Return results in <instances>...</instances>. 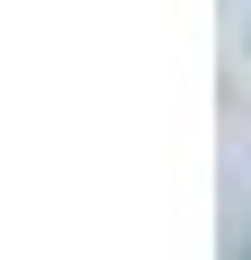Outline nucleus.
Wrapping results in <instances>:
<instances>
[{
    "mask_svg": "<svg viewBox=\"0 0 251 260\" xmlns=\"http://www.w3.org/2000/svg\"><path fill=\"white\" fill-rule=\"evenodd\" d=\"M233 260H251V224H242V242H233Z\"/></svg>",
    "mask_w": 251,
    "mask_h": 260,
    "instance_id": "f257e3e1",
    "label": "nucleus"
}]
</instances>
